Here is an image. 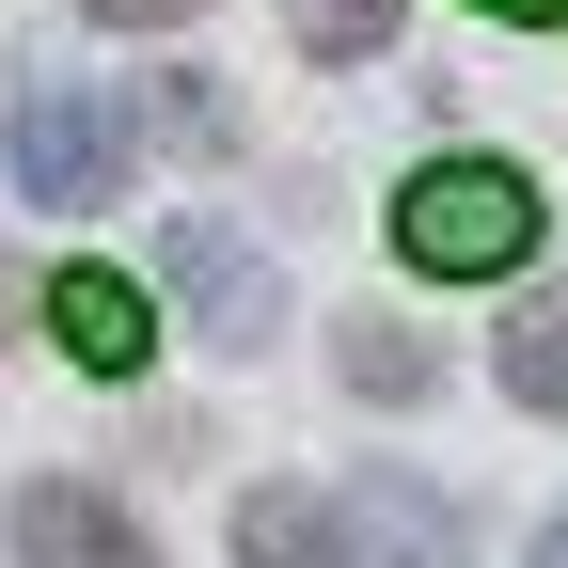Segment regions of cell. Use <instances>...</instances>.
Returning <instances> with one entry per match:
<instances>
[{
	"instance_id": "obj_1",
	"label": "cell",
	"mask_w": 568,
	"mask_h": 568,
	"mask_svg": "<svg viewBox=\"0 0 568 568\" xmlns=\"http://www.w3.org/2000/svg\"><path fill=\"white\" fill-rule=\"evenodd\" d=\"M395 253H410L426 284H506V268L537 253V190H521L506 159H426V174L395 190Z\"/></svg>"
},
{
	"instance_id": "obj_2",
	"label": "cell",
	"mask_w": 568,
	"mask_h": 568,
	"mask_svg": "<svg viewBox=\"0 0 568 568\" xmlns=\"http://www.w3.org/2000/svg\"><path fill=\"white\" fill-rule=\"evenodd\" d=\"M126 142H142V126H126L111 95H80V80H32V95H17V190L80 222V205H111V190H126Z\"/></svg>"
},
{
	"instance_id": "obj_3",
	"label": "cell",
	"mask_w": 568,
	"mask_h": 568,
	"mask_svg": "<svg viewBox=\"0 0 568 568\" xmlns=\"http://www.w3.org/2000/svg\"><path fill=\"white\" fill-rule=\"evenodd\" d=\"M159 268H174V301H190V332L222 347V364H253V347L284 332V284H268V253H253L237 222H174Z\"/></svg>"
},
{
	"instance_id": "obj_4",
	"label": "cell",
	"mask_w": 568,
	"mask_h": 568,
	"mask_svg": "<svg viewBox=\"0 0 568 568\" xmlns=\"http://www.w3.org/2000/svg\"><path fill=\"white\" fill-rule=\"evenodd\" d=\"M17 568H159V537L126 521V489L32 474V489H17Z\"/></svg>"
},
{
	"instance_id": "obj_5",
	"label": "cell",
	"mask_w": 568,
	"mask_h": 568,
	"mask_svg": "<svg viewBox=\"0 0 568 568\" xmlns=\"http://www.w3.org/2000/svg\"><path fill=\"white\" fill-rule=\"evenodd\" d=\"M332 521H347V552H364V568H458V552H474V521H458L426 474H364Z\"/></svg>"
},
{
	"instance_id": "obj_6",
	"label": "cell",
	"mask_w": 568,
	"mask_h": 568,
	"mask_svg": "<svg viewBox=\"0 0 568 568\" xmlns=\"http://www.w3.org/2000/svg\"><path fill=\"white\" fill-rule=\"evenodd\" d=\"M48 332H63V364H80V379H142L159 301H142L126 268H63V284H48Z\"/></svg>"
},
{
	"instance_id": "obj_7",
	"label": "cell",
	"mask_w": 568,
	"mask_h": 568,
	"mask_svg": "<svg viewBox=\"0 0 568 568\" xmlns=\"http://www.w3.org/2000/svg\"><path fill=\"white\" fill-rule=\"evenodd\" d=\"M332 379L364 395V410H410L426 379H443V347H426V332H395V316H347V332H332Z\"/></svg>"
},
{
	"instance_id": "obj_8",
	"label": "cell",
	"mask_w": 568,
	"mask_h": 568,
	"mask_svg": "<svg viewBox=\"0 0 568 568\" xmlns=\"http://www.w3.org/2000/svg\"><path fill=\"white\" fill-rule=\"evenodd\" d=\"M237 568H347V521L316 489H253L237 506Z\"/></svg>"
},
{
	"instance_id": "obj_9",
	"label": "cell",
	"mask_w": 568,
	"mask_h": 568,
	"mask_svg": "<svg viewBox=\"0 0 568 568\" xmlns=\"http://www.w3.org/2000/svg\"><path fill=\"white\" fill-rule=\"evenodd\" d=\"M489 364H506V395H521V410H568V301H521Z\"/></svg>"
},
{
	"instance_id": "obj_10",
	"label": "cell",
	"mask_w": 568,
	"mask_h": 568,
	"mask_svg": "<svg viewBox=\"0 0 568 568\" xmlns=\"http://www.w3.org/2000/svg\"><path fill=\"white\" fill-rule=\"evenodd\" d=\"M395 17H410V0H284V32H301L316 63H379V48H395Z\"/></svg>"
},
{
	"instance_id": "obj_11",
	"label": "cell",
	"mask_w": 568,
	"mask_h": 568,
	"mask_svg": "<svg viewBox=\"0 0 568 568\" xmlns=\"http://www.w3.org/2000/svg\"><path fill=\"white\" fill-rule=\"evenodd\" d=\"M142 142H174V159H222V95H205V80H159V95H142Z\"/></svg>"
},
{
	"instance_id": "obj_12",
	"label": "cell",
	"mask_w": 568,
	"mask_h": 568,
	"mask_svg": "<svg viewBox=\"0 0 568 568\" xmlns=\"http://www.w3.org/2000/svg\"><path fill=\"white\" fill-rule=\"evenodd\" d=\"M80 17H111V32H174V17H205V0H80Z\"/></svg>"
},
{
	"instance_id": "obj_13",
	"label": "cell",
	"mask_w": 568,
	"mask_h": 568,
	"mask_svg": "<svg viewBox=\"0 0 568 568\" xmlns=\"http://www.w3.org/2000/svg\"><path fill=\"white\" fill-rule=\"evenodd\" d=\"M474 17H568V0H474Z\"/></svg>"
},
{
	"instance_id": "obj_14",
	"label": "cell",
	"mask_w": 568,
	"mask_h": 568,
	"mask_svg": "<svg viewBox=\"0 0 568 568\" xmlns=\"http://www.w3.org/2000/svg\"><path fill=\"white\" fill-rule=\"evenodd\" d=\"M537 568H568V521H537Z\"/></svg>"
}]
</instances>
